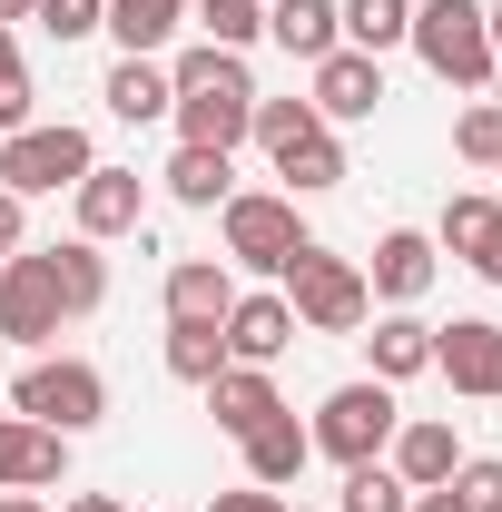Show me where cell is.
<instances>
[{
  "label": "cell",
  "instance_id": "obj_1",
  "mask_svg": "<svg viewBox=\"0 0 502 512\" xmlns=\"http://www.w3.org/2000/svg\"><path fill=\"white\" fill-rule=\"evenodd\" d=\"M168 89H178V138L188 148H227L237 158V138H247V119H256V79H247V60L237 50H217V40H197V50H178L168 60Z\"/></svg>",
  "mask_w": 502,
  "mask_h": 512
},
{
  "label": "cell",
  "instance_id": "obj_2",
  "mask_svg": "<svg viewBox=\"0 0 502 512\" xmlns=\"http://www.w3.org/2000/svg\"><path fill=\"white\" fill-rule=\"evenodd\" d=\"M286 306H296V335H355V325L375 316V286H365V266L335 247H296V266H286V286H276Z\"/></svg>",
  "mask_w": 502,
  "mask_h": 512
},
{
  "label": "cell",
  "instance_id": "obj_3",
  "mask_svg": "<svg viewBox=\"0 0 502 512\" xmlns=\"http://www.w3.org/2000/svg\"><path fill=\"white\" fill-rule=\"evenodd\" d=\"M414 60L434 69L443 89H493V30H483V0H414Z\"/></svg>",
  "mask_w": 502,
  "mask_h": 512
},
{
  "label": "cell",
  "instance_id": "obj_4",
  "mask_svg": "<svg viewBox=\"0 0 502 512\" xmlns=\"http://www.w3.org/2000/svg\"><path fill=\"white\" fill-rule=\"evenodd\" d=\"M89 168H99V148H89V128H79V119H30V128L0 138V188L20 197V207H30V197L79 188Z\"/></svg>",
  "mask_w": 502,
  "mask_h": 512
},
{
  "label": "cell",
  "instance_id": "obj_5",
  "mask_svg": "<svg viewBox=\"0 0 502 512\" xmlns=\"http://www.w3.org/2000/svg\"><path fill=\"white\" fill-rule=\"evenodd\" d=\"M394 424H404V404H394V384H375V375H355V384H335L325 404H315V453L325 463H384V444H394Z\"/></svg>",
  "mask_w": 502,
  "mask_h": 512
},
{
  "label": "cell",
  "instance_id": "obj_6",
  "mask_svg": "<svg viewBox=\"0 0 502 512\" xmlns=\"http://www.w3.org/2000/svg\"><path fill=\"white\" fill-rule=\"evenodd\" d=\"M10 404H20V424L89 434V424L109 414V375H99V365H79V355H40V365H20V375H10Z\"/></svg>",
  "mask_w": 502,
  "mask_h": 512
},
{
  "label": "cell",
  "instance_id": "obj_7",
  "mask_svg": "<svg viewBox=\"0 0 502 512\" xmlns=\"http://www.w3.org/2000/svg\"><path fill=\"white\" fill-rule=\"evenodd\" d=\"M217 237H227V266H256V276H286L296 247H306V217L286 188H237L217 207Z\"/></svg>",
  "mask_w": 502,
  "mask_h": 512
},
{
  "label": "cell",
  "instance_id": "obj_8",
  "mask_svg": "<svg viewBox=\"0 0 502 512\" xmlns=\"http://www.w3.org/2000/svg\"><path fill=\"white\" fill-rule=\"evenodd\" d=\"M60 325H69V306H60L50 256H40V247L0 256V335H10V345H50Z\"/></svg>",
  "mask_w": 502,
  "mask_h": 512
},
{
  "label": "cell",
  "instance_id": "obj_9",
  "mask_svg": "<svg viewBox=\"0 0 502 512\" xmlns=\"http://www.w3.org/2000/svg\"><path fill=\"white\" fill-rule=\"evenodd\" d=\"M434 375L473 404H502V325L493 316H453L434 325Z\"/></svg>",
  "mask_w": 502,
  "mask_h": 512
},
{
  "label": "cell",
  "instance_id": "obj_10",
  "mask_svg": "<svg viewBox=\"0 0 502 512\" xmlns=\"http://www.w3.org/2000/svg\"><path fill=\"white\" fill-rule=\"evenodd\" d=\"M69 217H79V237H89V247H109V237H128V227L148 217V178L99 158V168H89V178L69 188Z\"/></svg>",
  "mask_w": 502,
  "mask_h": 512
},
{
  "label": "cell",
  "instance_id": "obj_11",
  "mask_svg": "<svg viewBox=\"0 0 502 512\" xmlns=\"http://www.w3.org/2000/svg\"><path fill=\"white\" fill-rule=\"evenodd\" d=\"M306 109H315L325 128H345V119H375V109H384V60H375V50H325V60H315Z\"/></svg>",
  "mask_w": 502,
  "mask_h": 512
},
{
  "label": "cell",
  "instance_id": "obj_12",
  "mask_svg": "<svg viewBox=\"0 0 502 512\" xmlns=\"http://www.w3.org/2000/svg\"><path fill=\"white\" fill-rule=\"evenodd\" d=\"M434 256H463L483 286H502V197H443Z\"/></svg>",
  "mask_w": 502,
  "mask_h": 512
},
{
  "label": "cell",
  "instance_id": "obj_13",
  "mask_svg": "<svg viewBox=\"0 0 502 512\" xmlns=\"http://www.w3.org/2000/svg\"><path fill=\"white\" fill-rule=\"evenodd\" d=\"M50 483H69V434L10 414V434H0V493H50Z\"/></svg>",
  "mask_w": 502,
  "mask_h": 512
},
{
  "label": "cell",
  "instance_id": "obj_14",
  "mask_svg": "<svg viewBox=\"0 0 502 512\" xmlns=\"http://www.w3.org/2000/svg\"><path fill=\"white\" fill-rule=\"evenodd\" d=\"M434 237H424V227H394V237H375V256H365V286H375L384 306H414V296H424V286H434Z\"/></svg>",
  "mask_w": 502,
  "mask_h": 512
},
{
  "label": "cell",
  "instance_id": "obj_15",
  "mask_svg": "<svg viewBox=\"0 0 502 512\" xmlns=\"http://www.w3.org/2000/svg\"><path fill=\"white\" fill-rule=\"evenodd\" d=\"M237 306V266L227 256H178L168 266V325H227Z\"/></svg>",
  "mask_w": 502,
  "mask_h": 512
},
{
  "label": "cell",
  "instance_id": "obj_16",
  "mask_svg": "<svg viewBox=\"0 0 502 512\" xmlns=\"http://www.w3.org/2000/svg\"><path fill=\"white\" fill-rule=\"evenodd\" d=\"M296 345V306L266 286V296H237L227 306V365H276Z\"/></svg>",
  "mask_w": 502,
  "mask_h": 512
},
{
  "label": "cell",
  "instance_id": "obj_17",
  "mask_svg": "<svg viewBox=\"0 0 502 512\" xmlns=\"http://www.w3.org/2000/svg\"><path fill=\"white\" fill-rule=\"evenodd\" d=\"M197 394H207L217 434H237V444H247L266 414H286V394H276V375H266V365H227V375H217V384H197Z\"/></svg>",
  "mask_w": 502,
  "mask_h": 512
},
{
  "label": "cell",
  "instance_id": "obj_18",
  "mask_svg": "<svg viewBox=\"0 0 502 512\" xmlns=\"http://www.w3.org/2000/svg\"><path fill=\"white\" fill-rule=\"evenodd\" d=\"M394 473H404V493H434V483H453V463H463V444H453V424L443 414H414V424H394Z\"/></svg>",
  "mask_w": 502,
  "mask_h": 512
},
{
  "label": "cell",
  "instance_id": "obj_19",
  "mask_svg": "<svg viewBox=\"0 0 502 512\" xmlns=\"http://www.w3.org/2000/svg\"><path fill=\"white\" fill-rule=\"evenodd\" d=\"M365 355H375V384L434 375V325L414 316V306H394V316H375V335H365Z\"/></svg>",
  "mask_w": 502,
  "mask_h": 512
},
{
  "label": "cell",
  "instance_id": "obj_20",
  "mask_svg": "<svg viewBox=\"0 0 502 512\" xmlns=\"http://www.w3.org/2000/svg\"><path fill=\"white\" fill-rule=\"evenodd\" d=\"M306 463H315V434L296 424V414H266V424L247 434V483H266V493H286Z\"/></svg>",
  "mask_w": 502,
  "mask_h": 512
},
{
  "label": "cell",
  "instance_id": "obj_21",
  "mask_svg": "<svg viewBox=\"0 0 502 512\" xmlns=\"http://www.w3.org/2000/svg\"><path fill=\"white\" fill-rule=\"evenodd\" d=\"M266 40L286 50V60H325V50H345V30H335V0H266Z\"/></svg>",
  "mask_w": 502,
  "mask_h": 512
},
{
  "label": "cell",
  "instance_id": "obj_22",
  "mask_svg": "<svg viewBox=\"0 0 502 512\" xmlns=\"http://www.w3.org/2000/svg\"><path fill=\"white\" fill-rule=\"evenodd\" d=\"M178 20H188V0H109V40H119V60H158L168 40H178Z\"/></svg>",
  "mask_w": 502,
  "mask_h": 512
},
{
  "label": "cell",
  "instance_id": "obj_23",
  "mask_svg": "<svg viewBox=\"0 0 502 512\" xmlns=\"http://www.w3.org/2000/svg\"><path fill=\"white\" fill-rule=\"evenodd\" d=\"M99 99H109V119H128V128H148V119H168V109H178V89H168V60H119Z\"/></svg>",
  "mask_w": 502,
  "mask_h": 512
},
{
  "label": "cell",
  "instance_id": "obj_24",
  "mask_svg": "<svg viewBox=\"0 0 502 512\" xmlns=\"http://www.w3.org/2000/svg\"><path fill=\"white\" fill-rule=\"evenodd\" d=\"M158 178H168L178 207H227V197H237V158H227V148H188V138H178V158H168Z\"/></svg>",
  "mask_w": 502,
  "mask_h": 512
},
{
  "label": "cell",
  "instance_id": "obj_25",
  "mask_svg": "<svg viewBox=\"0 0 502 512\" xmlns=\"http://www.w3.org/2000/svg\"><path fill=\"white\" fill-rule=\"evenodd\" d=\"M40 256H50V276H60L69 316H99V306H109V256L89 247V237H60V247H40Z\"/></svg>",
  "mask_w": 502,
  "mask_h": 512
},
{
  "label": "cell",
  "instance_id": "obj_26",
  "mask_svg": "<svg viewBox=\"0 0 502 512\" xmlns=\"http://www.w3.org/2000/svg\"><path fill=\"white\" fill-rule=\"evenodd\" d=\"M276 178H286V197L345 188V138H335V128H315V138H296V148H276Z\"/></svg>",
  "mask_w": 502,
  "mask_h": 512
},
{
  "label": "cell",
  "instance_id": "obj_27",
  "mask_svg": "<svg viewBox=\"0 0 502 512\" xmlns=\"http://www.w3.org/2000/svg\"><path fill=\"white\" fill-rule=\"evenodd\" d=\"M335 30H345V50H404V30H414V0H335Z\"/></svg>",
  "mask_w": 502,
  "mask_h": 512
},
{
  "label": "cell",
  "instance_id": "obj_28",
  "mask_svg": "<svg viewBox=\"0 0 502 512\" xmlns=\"http://www.w3.org/2000/svg\"><path fill=\"white\" fill-rule=\"evenodd\" d=\"M168 375L178 384H217L227 375V325H168Z\"/></svg>",
  "mask_w": 502,
  "mask_h": 512
},
{
  "label": "cell",
  "instance_id": "obj_29",
  "mask_svg": "<svg viewBox=\"0 0 502 512\" xmlns=\"http://www.w3.org/2000/svg\"><path fill=\"white\" fill-rule=\"evenodd\" d=\"M188 20L237 60H247V40H266V0H188Z\"/></svg>",
  "mask_w": 502,
  "mask_h": 512
},
{
  "label": "cell",
  "instance_id": "obj_30",
  "mask_svg": "<svg viewBox=\"0 0 502 512\" xmlns=\"http://www.w3.org/2000/svg\"><path fill=\"white\" fill-rule=\"evenodd\" d=\"M315 128H325V119H315L306 99H256L247 138H256V148H266V158H276V148H296V138H315Z\"/></svg>",
  "mask_w": 502,
  "mask_h": 512
},
{
  "label": "cell",
  "instance_id": "obj_31",
  "mask_svg": "<svg viewBox=\"0 0 502 512\" xmlns=\"http://www.w3.org/2000/svg\"><path fill=\"white\" fill-rule=\"evenodd\" d=\"M414 493H404V473L394 463H355L345 473V512H404Z\"/></svg>",
  "mask_w": 502,
  "mask_h": 512
},
{
  "label": "cell",
  "instance_id": "obj_32",
  "mask_svg": "<svg viewBox=\"0 0 502 512\" xmlns=\"http://www.w3.org/2000/svg\"><path fill=\"white\" fill-rule=\"evenodd\" d=\"M443 493H453V503H463V512H502V463H493V453H463Z\"/></svg>",
  "mask_w": 502,
  "mask_h": 512
},
{
  "label": "cell",
  "instance_id": "obj_33",
  "mask_svg": "<svg viewBox=\"0 0 502 512\" xmlns=\"http://www.w3.org/2000/svg\"><path fill=\"white\" fill-rule=\"evenodd\" d=\"M453 148H463L473 168H493V158H502V109H493V99H473V109L453 119Z\"/></svg>",
  "mask_w": 502,
  "mask_h": 512
},
{
  "label": "cell",
  "instance_id": "obj_34",
  "mask_svg": "<svg viewBox=\"0 0 502 512\" xmlns=\"http://www.w3.org/2000/svg\"><path fill=\"white\" fill-rule=\"evenodd\" d=\"M30 20H40V30H50V40H89V30H99V20H109V0H40V10H30Z\"/></svg>",
  "mask_w": 502,
  "mask_h": 512
},
{
  "label": "cell",
  "instance_id": "obj_35",
  "mask_svg": "<svg viewBox=\"0 0 502 512\" xmlns=\"http://www.w3.org/2000/svg\"><path fill=\"white\" fill-rule=\"evenodd\" d=\"M10 128H30V69L20 60L0 69V138H10Z\"/></svg>",
  "mask_w": 502,
  "mask_h": 512
},
{
  "label": "cell",
  "instance_id": "obj_36",
  "mask_svg": "<svg viewBox=\"0 0 502 512\" xmlns=\"http://www.w3.org/2000/svg\"><path fill=\"white\" fill-rule=\"evenodd\" d=\"M207 512H286V493H266V483H237V493H217Z\"/></svg>",
  "mask_w": 502,
  "mask_h": 512
},
{
  "label": "cell",
  "instance_id": "obj_37",
  "mask_svg": "<svg viewBox=\"0 0 502 512\" xmlns=\"http://www.w3.org/2000/svg\"><path fill=\"white\" fill-rule=\"evenodd\" d=\"M0 256H20V197L0 188Z\"/></svg>",
  "mask_w": 502,
  "mask_h": 512
},
{
  "label": "cell",
  "instance_id": "obj_38",
  "mask_svg": "<svg viewBox=\"0 0 502 512\" xmlns=\"http://www.w3.org/2000/svg\"><path fill=\"white\" fill-rule=\"evenodd\" d=\"M60 512H128V503H109V493H69Z\"/></svg>",
  "mask_w": 502,
  "mask_h": 512
},
{
  "label": "cell",
  "instance_id": "obj_39",
  "mask_svg": "<svg viewBox=\"0 0 502 512\" xmlns=\"http://www.w3.org/2000/svg\"><path fill=\"white\" fill-rule=\"evenodd\" d=\"M404 512H463V503H453V493H443V483H434V493H414V503H404Z\"/></svg>",
  "mask_w": 502,
  "mask_h": 512
},
{
  "label": "cell",
  "instance_id": "obj_40",
  "mask_svg": "<svg viewBox=\"0 0 502 512\" xmlns=\"http://www.w3.org/2000/svg\"><path fill=\"white\" fill-rule=\"evenodd\" d=\"M0 512H50V503H40V493H0Z\"/></svg>",
  "mask_w": 502,
  "mask_h": 512
},
{
  "label": "cell",
  "instance_id": "obj_41",
  "mask_svg": "<svg viewBox=\"0 0 502 512\" xmlns=\"http://www.w3.org/2000/svg\"><path fill=\"white\" fill-rule=\"evenodd\" d=\"M30 10H40V0H0V30H10V20H30Z\"/></svg>",
  "mask_w": 502,
  "mask_h": 512
},
{
  "label": "cell",
  "instance_id": "obj_42",
  "mask_svg": "<svg viewBox=\"0 0 502 512\" xmlns=\"http://www.w3.org/2000/svg\"><path fill=\"white\" fill-rule=\"evenodd\" d=\"M483 30H493V60H502V0H493V10H483Z\"/></svg>",
  "mask_w": 502,
  "mask_h": 512
},
{
  "label": "cell",
  "instance_id": "obj_43",
  "mask_svg": "<svg viewBox=\"0 0 502 512\" xmlns=\"http://www.w3.org/2000/svg\"><path fill=\"white\" fill-rule=\"evenodd\" d=\"M10 60H20V40H10V30H0V69H10Z\"/></svg>",
  "mask_w": 502,
  "mask_h": 512
},
{
  "label": "cell",
  "instance_id": "obj_44",
  "mask_svg": "<svg viewBox=\"0 0 502 512\" xmlns=\"http://www.w3.org/2000/svg\"><path fill=\"white\" fill-rule=\"evenodd\" d=\"M0 404H10V375H0Z\"/></svg>",
  "mask_w": 502,
  "mask_h": 512
},
{
  "label": "cell",
  "instance_id": "obj_45",
  "mask_svg": "<svg viewBox=\"0 0 502 512\" xmlns=\"http://www.w3.org/2000/svg\"><path fill=\"white\" fill-rule=\"evenodd\" d=\"M0 434H10V414H0Z\"/></svg>",
  "mask_w": 502,
  "mask_h": 512
},
{
  "label": "cell",
  "instance_id": "obj_46",
  "mask_svg": "<svg viewBox=\"0 0 502 512\" xmlns=\"http://www.w3.org/2000/svg\"><path fill=\"white\" fill-rule=\"evenodd\" d=\"M493 178H502V158H493Z\"/></svg>",
  "mask_w": 502,
  "mask_h": 512
}]
</instances>
